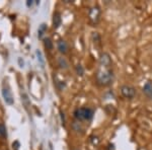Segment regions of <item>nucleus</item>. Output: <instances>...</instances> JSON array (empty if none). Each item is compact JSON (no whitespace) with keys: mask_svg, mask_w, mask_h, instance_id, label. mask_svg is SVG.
<instances>
[{"mask_svg":"<svg viewBox=\"0 0 152 150\" xmlns=\"http://www.w3.org/2000/svg\"><path fill=\"white\" fill-rule=\"evenodd\" d=\"M37 56H38V61H39V63H40V65H41V67L43 68L44 66H45V61H44V58H43V54H42L41 51H39V50H37Z\"/></svg>","mask_w":152,"mask_h":150,"instance_id":"nucleus-10","label":"nucleus"},{"mask_svg":"<svg viewBox=\"0 0 152 150\" xmlns=\"http://www.w3.org/2000/svg\"><path fill=\"white\" fill-rule=\"evenodd\" d=\"M73 150H79V149H73Z\"/></svg>","mask_w":152,"mask_h":150,"instance_id":"nucleus-15","label":"nucleus"},{"mask_svg":"<svg viewBox=\"0 0 152 150\" xmlns=\"http://www.w3.org/2000/svg\"><path fill=\"white\" fill-rule=\"evenodd\" d=\"M44 45L47 48V50H52L53 49V42L51 41L50 38L44 39Z\"/></svg>","mask_w":152,"mask_h":150,"instance_id":"nucleus-11","label":"nucleus"},{"mask_svg":"<svg viewBox=\"0 0 152 150\" xmlns=\"http://www.w3.org/2000/svg\"><path fill=\"white\" fill-rule=\"evenodd\" d=\"M76 72H77L78 75H83V73H84V70H83L82 66L81 65H77L76 66Z\"/></svg>","mask_w":152,"mask_h":150,"instance_id":"nucleus-13","label":"nucleus"},{"mask_svg":"<svg viewBox=\"0 0 152 150\" xmlns=\"http://www.w3.org/2000/svg\"><path fill=\"white\" fill-rule=\"evenodd\" d=\"M115 78L111 55L102 52L99 56V67L96 71V81L100 86H110Z\"/></svg>","mask_w":152,"mask_h":150,"instance_id":"nucleus-1","label":"nucleus"},{"mask_svg":"<svg viewBox=\"0 0 152 150\" xmlns=\"http://www.w3.org/2000/svg\"><path fill=\"white\" fill-rule=\"evenodd\" d=\"M2 97H3L4 102H5L7 105H13L14 98H13V97H12L11 90H10V88H9L8 85L4 84L3 87H2Z\"/></svg>","mask_w":152,"mask_h":150,"instance_id":"nucleus-5","label":"nucleus"},{"mask_svg":"<svg viewBox=\"0 0 152 150\" xmlns=\"http://www.w3.org/2000/svg\"><path fill=\"white\" fill-rule=\"evenodd\" d=\"M74 118L77 121H91L94 115V110L90 108H78L74 110Z\"/></svg>","mask_w":152,"mask_h":150,"instance_id":"nucleus-2","label":"nucleus"},{"mask_svg":"<svg viewBox=\"0 0 152 150\" xmlns=\"http://www.w3.org/2000/svg\"><path fill=\"white\" fill-rule=\"evenodd\" d=\"M88 16H89V21L90 23L92 24V26H95V24L99 23V18H100V8L99 6L95 5L94 7H91L89 10V14H88Z\"/></svg>","mask_w":152,"mask_h":150,"instance_id":"nucleus-4","label":"nucleus"},{"mask_svg":"<svg viewBox=\"0 0 152 150\" xmlns=\"http://www.w3.org/2000/svg\"><path fill=\"white\" fill-rule=\"evenodd\" d=\"M120 90H121L122 95H123L125 98H127V100H133V98L136 97V88L134 86H132V85L124 84L121 86Z\"/></svg>","mask_w":152,"mask_h":150,"instance_id":"nucleus-3","label":"nucleus"},{"mask_svg":"<svg viewBox=\"0 0 152 150\" xmlns=\"http://www.w3.org/2000/svg\"><path fill=\"white\" fill-rule=\"evenodd\" d=\"M47 29H48L47 24L42 23L41 26H39V29H38V38L42 40V39H43V37H44V35H45V33L47 31Z\"/></svg>","mask_w":152,"mask_h":150,"instance_id":"nucleus-9","label":"nucleus"},{"mask_svg":"<svg viewBox=\"0 0 152 150\" xmlns=\"http://www.w3.org/2000/svg\"><path fill=\"white\" fill-rule=\"evenodd\" d=\"M58 63H59V66H60L61 68H64V69L68 68V63L64 58H59Z\"/></svg>","mask_w":152,"mask_h":150,"instance_id":"nucleus-12","label":"nucleus"},{"mask_svg":"<svg viewBox=\"0 0 152 150\" xmlns=\"http://www.w3.org/2000/svg\"><path fill=\"white\" fill-rule=\"evenodd\" d=\"M142 91L147 97L152 100V81H147L142 88Z\"/></svg>","mask_w":152,"mask_h":150,"instance_id":"nucleus-6","label":"nucleus"},{"mask_svg":"<svg viewBox=\"0 0 152 150\" xmlns=\"http://www.w3.org/2000/svg\"><path fill=\"white\" fill-rule=\"evenodd\" d=\"M62 23V18H61V13L59 11L54 12L53 14V26L55 29H58Z\"/></svg>","mask_w":152,"mask_h":150,"instance_id":"nucleus-7","label":"nucleus"},{"mask_svg":"<svg viewBox=\"0 0 152 150\" xmlns=\"http://www.w3.org/2000/svg\"><path fill=\"white\" fill-rule=\"evenodd\" d=\"M33 4H34V1H33V0H28V1L26 2V6H28V7L33 6Z\"/></svg>","mask_w":152,"mask_h":150,"instance_id":"nucleus-14","label":"nucleus"},{"mask_svg":"<svg viewBox=\"0 0 152 150\" xmlns=\"http://www.w3.org/2000/svg\"><path fill=\"white\" fill-rule=\"evenodd\" d=\"M57 47H58V50L60 53L66 54L68 52V45L64 40H59L57 43Z\"/></svg>","mask_w":152,"mask_h":150,"instance_id":"nucleus-8","label":"nucleus"}]
</instances>
